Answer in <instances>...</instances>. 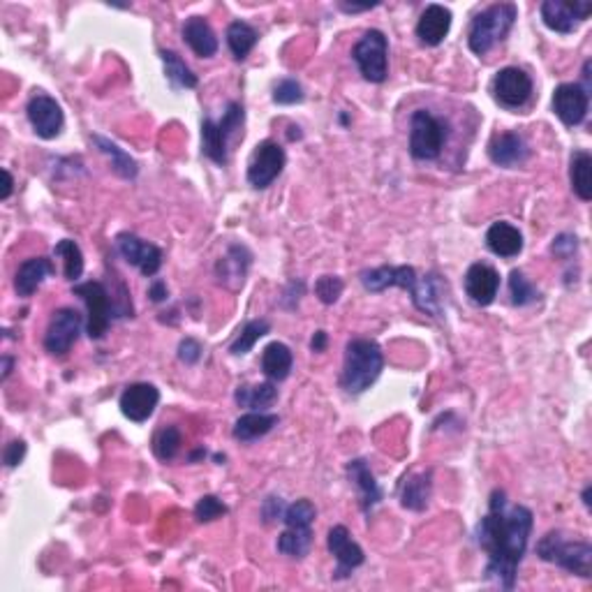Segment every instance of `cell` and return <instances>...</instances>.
Returning <instances> with one entry per match:
<instances>
[{
	"instance_id": "6da1fadb",
	"label": "cell",
	"mask_w": 592,
	"mask_h": 592,
	"mask_svg": "<svg viewBox=\"0 0 592 592\" xmlns=\"http://www.w3.org/2000/svg\"><path fill=\"white\" fill-rule=\"evenodd\" d=\"M535 514L523 505H510L505 490L495 489L489 500V511L477 526V541L489 556L484 569L486 581L511 590L516 586L519 567L528 551Z\"/></svg>"
},
{
	"instance_id": "7a4b0ae2",
	"label": "cell",
	"mask_w": 592,
	"mask_h": 592,
	"mask_svg": "<svg viewBox=\"0 0 592 592\" xmlns=\"http://www.w3.org/2000/svg\"><path fill=\"white\" fill-rule=\"evenodd\" d=\"M361 285L368 292H384L389 287H401L410 292V299L423 315L438 317L442 308V283L435 273L419 276L414 267H377L361 273Z\"/></svg>"
},
{
	"instance_id": "3957f363",
	"label": "cell",
	"mask_w": 592,
	"mask_h": 592,
	"mask_svg": "<svg viewBox=\"0 0 592 592\" xmlns=\"http://www.w3.org/2000/svg\"><path fill=\"white\" fill-rule=\"evenodd\" d=\"M384 368V356L382 347L371 338H354L345 347V364H343V375L340 386L352 396H359L366 389H371Z\"/></svg>"
},
{
	"instance_id": "277c9868",
	"label": "cell",
	"mask_w": 592,
	"mask_h": 592,
	"mask_svg": "<svg viewBox=\"0 0 592 592\" xmlns=\"http://www.w3.org/2000/svg\"><path fill=\"white\" fill-rule=\"evenodd\" d=\"M516 19H519V7L514 3H498V5L486 7L470 24V52L477 53V56H486L498 42H502L510 35Z\"/></svg>"
},
{
	"instance_id": "5b68a950",
	"label": "cell",
	"mask_w": 592,
	"mask_h": 592,
	"mask_svg": "<svg viewBox=\"0 0 592 592\" xmlns=\"http://www.w3.org/2000/svg\"><path fill=\"white\" fill-rule=\"evenodd\" d=\"M537 556L581 578L592 577V546L581 539H567L560 530L546 532L537 541Z\"/></svg>"
},
{
	"instance_id": "8992f818",
	"label": "cell",
	"mask_w": 592,
	"mask_h": 592,
	"mask_svg": "<svg viewBox=\"0 0 592 592\" xmlns=\"http://www.w3.org/2000/svg\"><path fill=\"white\" fill-rule=\"evenodd\" d=\"M447 141V125L428 109H417L410 119V155L414 160H438Z\"/></svg>"
},
{
	"instance_id": "52a82bcc",
	"label": "cell",
	"mask_w": 592,
	"mask_h": 592,
	"mask_svg": "<svg viewBox=\"0 0 592 592\" xmlns=\"http://www.w3.org/2000/svg\"><path fill=\"white\" fill-rule=\"evenodd\" d=\"M352 58L366 82L382 83L389 74V40L382 31L371 28L352 47Z\"/></svg>"
},
{
	"instance_id": "ba28073f",
	"label": "cell",
	"mask_w": 592,
	"mask_h": 592,
	"mask_svg": "<svg viewBox=\"0 0 592 592\" xmlns=\"http://www.w3.org/2000/svg\"><path fill=\"white\" fill-rule=\"evenodd\" d=\"M77 296H82V301L86 304L88 310V322L86 331L93 340H100L109 329V322H112L113 304L109 299V292L102 283L98 280H88V283L74 285L73 289Z\"/></svg>"
},
{
	"instance_id": "9c48e42d",
	"label": "cell",
	"mask_w": 592,
	"mask_h": 592,
	"mask_svg": "<svg viewBox=\"0 0 592 592\" xmlns=\"http://www.w3.org/2000/svg\"><path fill=\"white\" fill-rule=\"evenodd\" d=\"M285 162H287V155L278 141H262L255 146L250 162H247V183L257 190H264L283 174Z\"/></svg>"
},
{
	"instance_id": "30bf717a",
	"label": "cell",
	"mask_w": 592,
	"mask_h": 592,
	"mask_svg": "<svg viewBox=\"0 0 592 592\" xmlns=\"http://www.w3.org/2000/svg\"><path fill=\"white\" fill-rule=\"evenodd\" d=\"M532 91H535V83L530 74L520 67H505L493 79V98L505 109L526 107L532 98Z\"/></svg>"
},
{
	"instance_id": "8fae6325",
	"label": "cell",
	"mask_w": 592,
	"mask_h": 592,
	"mask_svg": "<svg viewBox=\"0 0 592 592\" xmlns=\"http://www.w3.org/2000/svg\"><path fill=\"white\" fill-rule=\"evenodd\" d=\"M83 320L74 308H61L53 313L44 334V350L53 356H63L79 340Z\"/></svg>"
},
{
	"instance_id": "7c38bea8",
	"label": "cell",
	"mask_w": 592,
	"mask_h": 592,
	"mask_svg": "<svg viewBox=\"0 0 592 592\" xmlns=\"http://www.w3.org/2000/svg\"><path fill=\"white\" fill-rule=\"evenodd\" d=\"M541 21L546 24V28L569 35L578 28V24L590 16L592 3L587 0H577V3H562V0H546L541 3Z\"/></svg>"
},
{
	"instance_id": "4fadbf2b",
	"label": "cell",
	"mask_w": 592,
	"mask_h": 592,
	"mask_svg": "<svg viewBox=\"0 0 592 592\" xmlns=\"http://www.w3.org/2000/svg\"><path fill=\"white\" fill-rule=\"evenodd\" d=\"M26 113L33 130H35V134L42 137V140H56L58 134L63 132L65 116H63L61 104H58L52 95L37 93L35 98H31V102H28Z\"/></svg>"
},
{
	"instance_id": "5bb4252c",
	"label": "cell",
	"mask_w": 592,
	"mask_h": 592,
	"mask_svg": "<svg viewBox=\"0 0 592 592\" xmlns=\"http://www.w3.org/2000/svg\"><path fill=\"white\" fill-rule=\"evenodd\" d=\"M587 107L590 93L581 83H560L553 93V112L567 128L581 125L587 116Z\"/></svg>"
},
{
	"instance_id": "9a60e30c",
	"label": "cell",
	"mask_w": 592,
	"mask_h": 592,
	"mask_svg": "<svg viewBox=\"0 0 592 592\" xmlns=\"http://www.w3.org/2000/svg\"><path fill=\"white\" fill-rule=\"evenodd\" d=\"M116 247H119V253L123 255L125 262L140 268L141 276H146V278H153L155 273L160 271L162 250L153 243L134 237V234H121L116 238Z\"/></svg>"
},
{
	"instance_id": "2e32d148",
	"label": "cell",
	"mask_w": 592,
	"mask_h": 592,
	"mask_svg": "<svg viewBox=\"0 0 592 592\" xmlns=\"http://www.w3.org/2000/svg\"><path fill=\"white\" fill-rule=\"evenodd\" d=\"M326 546H329V553L335 558L338 567H335V578H345L354 572L356 567L364 565L366 556H364V548L352 539L350 530L345 526H334L329 530V537H326Z\"/></svg>"
},
{
	"instance_id": "e0dca14e",
	"label": "cell",
	"mask_w": 592,
	"mask_h": 592,
	"mask_svg": "<svg viewBox=\"0 0 592 592\" xmlns=\"http://www.w3.org/2000/svg\"><path fill=\"white\" fill-rule=\"evenodd\" d=\"M158 403H160V392L149 382H137L121 393V412L130 422L144 423L153 417Z\"/></svg>"
},
{
	"instance_id": "ac0fdd59",
	"label": "cell",
	"mask_w": 592,
	"mask_h": 592,
	"mask_svg": "<svg viewBox=\"0 0 592 592\" xmlns=\"http://www.w3.org/2000/svg\"><path fill=\"white\" fill-rule=\"evenodd\" d=\"M500 292V273L484 262H477L465 273V294L474 306H490Z\"/></svg>"
},
{
	"instance_id": "d6986e66",
	"label": "cell",
	"mask_w": 592,
	"mask_h": 592,
	"mask_svg": "<svg viewBox=\"0 0 592 592\" xmlns=\"http://www.w3.org/2000/svg\"><path fill=\"white\" fill-rule=\"evenodd\" d=\"M489 158L493 165L505 167V170H514V167H520L530 158V149H528L526 140H523L520 134L500 132L490 140Z\"/></svg>"
},
{
	"instance_id": "ffe728a7",
	"label": "cell",
	"mask_w": 592,
	"mask_h": 592,
	"mask_svg": "<svg viewBox=\"0 0 592 592\" xmlns=\"http://www.w3.org/2000/svg\"><path fill=\"white\" fill-rule=\"evenodd\" d=\"M451 31V10L438 3L426 5L417 21V37L426 47H438Z\"/></svg>"
},
{
	"instance_id": "44dd1931",
	"label": "cell",
	"mask_w": 592,
	"mask_h": 592,
	"mask_svg": "<svg viewBox=\"0 0 592 592\" xmlns=\"http://www.w3.org/2000/svg\"><path fill=\"white\" fill-rule=\"evenodd\" d=\"M250 259H253V255L247 253L246 246H238V243L237 246H229L227 247V255L220 257V262L216 267L218 280L229 289L243 287L246 273L250 268Z\"/></svg>"
},
{
	"instance_id": "7402d4cb",
	"label": "cell",
	"mask_w": 592,
	"mask_h": 592,
	"mask_svg": "<svg viewBox=\"0 0 592 592\" xmlns=\"http://www.w3.org/2000/svg\"><path fill=\"white\" fill-rule=\"evenodd\" d=\"M347 477H350V481L354 484L356 493H359V502H361V510L371 511L373 507L377 505L382 500V489L380 484L375 481V474H373L371 465H368V461L364 459H354L347 463Z\"/></svg>"
},
{
	"instance_id": "603a6c76",
	"label": "cell",
	"mask_w": 592,
	"mask_h": 592,
	"mask_svg": "<svg viewBox=\"0 0 592 592\" xmlns=\"http://www.w3.org/2000/svg\"><path fill=\"white\" fill-rule=\"evenodd\" d=\"M486 246L493 255L498 257L511 259L516 255H520L523 250V234H520L519 227H514L511 222H493L486 232Z\"/></svg>"
},
{
	"instance_id": "cb8c5ba5",
	"label": "cell",
	"mask_w": 592,
	"mask_h": 592,
	"mask_svg": "<svg viewBox=\"0 0 592 592\" xmlns=\"http://www.w3.org/2000/svg\"><path fill=\"white\" fill-rule=\"evenodd\" d=\"M53 271H56V268H53L52 259H47V257L26 259V262L16 268V276H15L16 294H19V296H24V299L33 296V294L40 289V285L44 283V280H47Z\"/></svg>"
},
{
	"instance_id": "d4e9b609",
	"label": "cell",
	"mask_w": 592,
	"mask_h": 592,
	"mask_svg": "<svg viewBox=\"0 0 592 592\" xmlns=\"http://www.w3.org/2000/svg\"><path fill=\"white\" fill-rule=\"evenodd\" d=\"M183 40L199 58H211L218 53V37L204 16H190L183 24Z\"/></svg>"
},
{
	"instance_id": "484cf974",
	"label": "cell",
	"mask_w": 592,
	"mask_h": 592,
	"mask_svg": "<svg viewBox=\"0 0 592 592\" xmlns=\"http://www.w3.org/2000/svg\"><path fill=\"white\" fill-rule=\"evenodd\" d=\"M432 493V472H419L410 474L405 481H403L401 489V505L405 510L412 511H423L428 507V500H431Z\"/></svg>"
},
{
	"instance_id": "4316f807",
	"label": "cell",
	"mask_w": 592,
	"mask_h": 592,
	"mask_svg": "<svg viewBox=\"0 0 592 592\" xmlns=\"http://www.w3.org/2000/svg\"><path fill=\"white\" fill-rule=\"evenodd\" d=\"M294 366V354L285 343H271L262 352V371L271 382L287 380Z\"/></svg>"
},
{
	"instance_id": "83f0119b",
	"label": "cell",
	"mask_w": 592,
	"mask_h": 592,
	"mask_svg": "<svg viewBox=\"0 0 592 592\" xmlns=\"http://www.w3.org/2000/svg\"><path fill=\"white\" fill-rule=\"evenodd\" d=\"M278 414H264V412H247L237 419L232 435L241 442H255V440L264 438L267 432L278 426Z\"/></svg>"
},
{
	"instance_id": "f1b7e54d",
	"label": "cell",
	"mask_w": 592,
	"mask_h": 592,
	"mask_svg": "<svg viewBox=\"0 0 592 592\" xmlns=\"http://www.w3.org/2000/svg\"><path fill=\"white\" fill-rule=\"evenodd\" d=\"M227 146H229V140L222 132L220 123L213 119L201 121V153L207 155L209 160H213L216 165H227Z\"/></svg>"
},
{
	"instance_id": "f546056e",
	"label": "cell",
	"mask_w": 592,
	"mask_h": 592,
	"mask_svg": "<svg viewBox=\"0 0 592 592\" xmlns=\"http://www.w3.org/2000/svg\"><path fill=\"white\" fill-rule=\"evenodd\" d=\"M569 180L574 195L581 201L592 199V158L587 150H574L569 162Z\"/></svg>"
},
{
	"instance_id": "4dcf8cb0",
	"label": "cell",
	"mask_w": 592,
	"mask_h": 592,
	"mask_svg": "<svg viewBox=\"0 0 592 592\" xmlns=\"http://www.w3.org/2000/svg\"><path fill=\"white\" fill-rule=\"evenodd\" d=\"M234 401L238 407H247V410H262V407H271L278 401V389L273 382H262V384H243L238 386L234 393Z\"/></svg>"
},
{
	"instance_id": "1f68e13d",
	"label": "cell",
	"mask_w": 592,
	"mask_h": 592,
	"mask_svg": "<svg viewBox=\"0 0 592 592\" xmlns=\"http://www.w3.org/2000/svg\"><path fill=\"white\" fill-rule=\"evenodd\" d=\"M93 144L107 155L109 162H112V170L116 171L121 179H134V176L140 174V165H137V160H134L130 153H125L119 144H113L112 140H104V137H100V134H95L93 137Z\"/></svg>"
},
{
	"instance_id": "d6a6232c",
	"label": "cell",
	"mask_w": 592,
	"mask_h": 592,
	"mask_svg": "<svg viewBox=\"0 0 592 592\" xmlns=\"http://www.w3.org/2000/svg\"><path fill=\"white\" fill-rule=\"evenodd\" d=\"M313 548V528H287L278 537V553L287 558H306Z\"/></svg>"
},
{
	"instance_id": "836d02e7",
	"label": "cell",
	"mask_w": 592,
	"mask_h": 592,
	"mask_svg": "<svg viewBox=\"0 0 592 592\" xmlns=\"http://www.w3.org/2000/svg\"><path fill=\"white\" fill-rule=\"evenodd\" d=\"M257 40L259 33L250 24H246V21H232L227 26V47H229V52L234 53L237 61H243L247 53L253 52Z\"/></svg>"
},
{
	"instance_id": "e575fe53",
	"label": "cell",
	"mask_w": 592,
	"mask_h": 592,
	"mask_svg": "<svg viewBox=\"0 0 592 592\" xmlns=\"http://www.w3.org/2000/svg\"><path fill=\"white\" fill-rule=\"evenodd\" d=\"M53 255L63 259V273L70 283H77L83 273V253L73 238H63L53 247Z\"/></svg>"
},
{
	"instance_id": "d590c367",
	"label": "cell",
	"mask_w": 592,
	"mask_h": 592,
	"mask_svg": "<svg viewBox=\"0 0 592 592\" xmlns=\"http://www.w3.org/2000/svg\"><path fill=\"white\" fill-rule=\"evenodd\" d=\"M160 58H162V63H165V73H167V79L171 82V86L174 88H195L197 86V74L186 65V61H183L179 53L170 52V49H162Z\"/></svg>"
},
{
	"instance_id": "8d00e7d4",
	"label": "cell",
	"mask_w": 592,
	"mask_h": 592,
	"mask_svg": "<svg viewBox=\"0 0 592 592\" xmlns=\"http://www.w3.org/2000/svg\"><path fill=\"white\" fill-rule=\"evenodd\" d=\"M268 331H271V325H268L267 320L247 322V325L241 329V334H238V338L232 343V347H229V352H232L234 356L247 354V352H250L255 347V343H257L259 338H264V335H267Z\"/></svg>"
},
{
	"instance_id": "74e56055",
	"label": "cell",
	"mask_w": 592,
	"mask_h": 592,
	"mask_svg": "<svg viewBox=\"0 0 592 592\" xmlns=\"http://www.w3.org/2000/svg\"><path fill=\"white\" fill-rule=\"evenodd\" d=\"M180 444H183V440H180V431L176 426H165L160 428V431L155 432L153 438V451L155 456L160 461H174L176 453L180 451Z\"/></svg>"
},
{
	"instance_id": "f35d334b",
	"label": "cell",
	"mask_w": 592,
	"mask_h": 592,
	"mask_svg": "<svg viewBox=\"0 0 592 592\" xmlns=\"http://www.w3.org/2000/svg\"><path fill=\"white\" fill-rule=\"evenodd\" d=\"M315 516H317V510H315L313 502L308 498H301L287 505L283 514V523L287 528H313Z\"/></svg>"
},
{
	"instance_id": "ab89813d",
	"label": "cell",
	"mask_w": 592,
	"mask_h": 592,
	"mask_svg": "<svg viewBox=\"0 0 592 592\" xmlns=\"http://www.w3.org/2000/svg\"><path fill=\"white\" fill-rule=\"evenodd\" d=\"M510 292L514 306H530L539 299V292H537L535 285L523 276V271H511L510 276Z\"/></svg>"
},
{
	"instance_id": "60d3db41",
	"label": "cell",
	"mask_w": 592,
	"mask_h": 592,
	"mask_svg": "<svg viewBox=\"0 0 592 592\" xmlns=\"http://www.w3.org/2000/svg\"><path fill=\"white\" fill-rule=\"evenodd\" d=\"M227 511L229 510H227V505L220 498H216V495H204L195 507V519L199 520V523H211V520L222 519Z\"/></svg>"
},
{
	"instance_id": "b9f144b4",
	"label": "cell",
	"mask_w": 592,
	"mask_h": 592,
	"mask_svg": "<svg viewBox=\"0 0 592 592\" xmlns=\"http://www.w3.org/2000/svg\"><path fill=\"white\" fill-rule=\"evenodd\" d=\"M304 86L296 79H283L273 88V102L276 104H296L304 102Z\"/></svg>"
},
{
	"instance_id": "7bdbcfd3",
	"label": "cell",
	"mask_w": 592,
	"mask_h": 592,
	"mask_svg": "<svg viewBox=\"0 0 592 592\" xmlns=\"http://www.w3.org/2000/svg\"><path fill=\"white\" fill-rule=\"evenodd\" d=\"M343 280L338 276H322L315 283V294H317V299L322 301L325 306H334L335 301L340 299V294H343Z\"/></svg>"
},
{
	"instance_id": "ee69618b",
	"label": "cell",
	"mask_w": 592,
	"mask_h": 592,
	"mask_svg": "<svg viewBox=\"0 0 592 592\" xmlns=\"http://www.w3.org/2000/svg\"><path fill=\"white\" fill-rule=\"evenodd\" d=\"M553 255L560 259H572L578 250V238L574 234H560L558 238H553L551 246Z\"/></svg>"
},
{
	"instance_id": "f6af8a7d",
	"label": "cell",
	"mask_w": 592,
	"mask_h": 592,
	"mask_svg": "<svg viewBox=\"0 0 592 592\" xmlns=\"http://www.w3.org/2000/svg\"><path fill=\"white\" fill-rule=\"evenodd\" d=\"M285 510H287V505L283 502V498H276V495L267 498L262 505L264 523H276V520H283Z\"/></svg>"
},
{
	"instance_id": "bcb514c9",
	"label": "cell",
	"mask_w": 592,
	"mask_h": 592,
	"mask_svg": "<svg viewBox=\"0 0 592 592\" xmlns=\"http://www.w3.org/2000/svg\"><path fill=\"white\" fill-rule=\"evenodd\" d=\"M201 345L199 343H197L195 338H186V340H180V345H179V359L183 361V364H188V366H192V364H197V361L201 359Z\"/></svg>"
},
{
	"instance_id": "7dc6e473",
	"label": "cell",
	"mask_w": 592,
	"mask_h": 592,
	"mask_svg": "<svg viewBox=\"0 0 592 592\" xmlns=\"http://www.w3.org/2000/svg\"><path fill=\"white\" fill-rule=\"evenodd\" d=\"M24 456H26V442L24 440H12L5 447V451H3V463L7 468H16L24 461Z\"/></svg>"
},
{
	"instance_id": "c3c4849f",
	"label": "cell",
	"mask_w": 592,
	"mask_h": 592,
	"mask_svg": "<svg viewBox=\"0 0 592 592\" xmlns=\"http://www.w3.org/2000/svg\"><path fill=\"white\" fill-rule=\"evenodd\" d=\"M149 296L150 301H155V304H160V301H165L167 296H170V292H167V283L160 278H155L153 283H150L149 287Z\"/></svg>"
},
{
	"instance_id": "681fc988",
	"label": "cell",
	"mask_w": 592,
	"mask_h": 592,
	"mask_svg": "<svg viewBox=\"0 0 592 592\" xmlns=\"http://www.w3.org/2000/svg\"><path fill=\"white\" fill-rule=\"evenodd\" d=\"M310 350L325 352L326 350V331H315L313 340H310Z\"/></svg>"
},
{
	"instance_id": "f907efd6",
	"label": "cell",
	"mask_w": 592,
	"mask_h": 592,
	"mask_svg": "<svg viewBox=\"0 0 592 592\" xmlns=\"http://www.w3.org/2000/svg\"><path fill=\"white\" fill-rule=\"evenodd\" d=\"M377 3H371V5H354V3H338V7L343 12H347V15H354V12H366V10H371V7H375Z\"/></svg>"
},
{
	"instance_id": "816d5d0a",
	"label": "cell",
	"mask_w": 592,
	"mask_h": 592,
	"mask_svg": "<svg viewBox=\"0 0 592 592\" xmlns=\"http://www.w3.org/2000/svg\"><path fill=\"white\" fill-rule=\"evenodd\" d=\"M3 179H5V186H3V192H0V199H7L12 195V188H15V179L7 170H3Z\"/></svg>"
},
{
	"instance_id": "f5cc1de1",
	"label": "cell",
	"mask_w": 592,
	"mask_h": 592,
	"mask_svg": "<svg viewBox=\"0 0 592 592\" xmlns=\"http://www.w3.org/2000/svg\"><path fill=\"white\" fill-rule=\"evenodd\" d=\"M12 364H15V361H12V356H3V380H7V377H10Z\"/></svg>"
},
{
	"instance_id": "db71d44e",
	"label": "cell",
	"mask_w": 592,
	"mask_h": 592,
	"mask_svg": "<svg viewBox=\"0 0 592 592\" xmlns=\"http://www.w3.org/2000/svg\"><path fill=\"white\" fill-rule=\"evenodd\" d=\"M590 493H592V489H590V486H586V489H583V495H581L583 505H586L587 510H590Z\"/></svg>"
}]
</instances>
